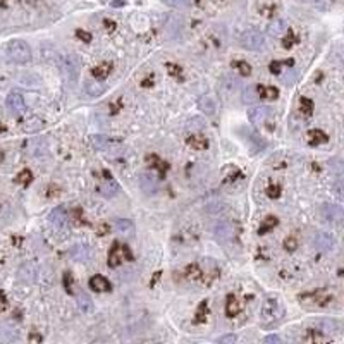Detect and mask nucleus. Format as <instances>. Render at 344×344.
Instances as JSON below:
<instances>
[{"instance_id": "nucleus-1", "label": "nucleus", "mask_w": 344, "mask_h": 344, "mask_svg": "<svg viewBox=\"0 0 344 344\" xmlns=\"http://www.w3.org/2000/svg\"><path fill=\"white\" fill-rule=\"evenodd\" d=\"M7 61L14 64H28L31 61V48L22 40H10L5 43Z\"/></svg>"}, {"instance_id": "nucleus-2", "label": "nucleus", "mask_w": 344, "mask_h": 344, "mask_svg": "<svg viewBox=\"0 0 344 344\" xmlns=\"http://www.w3.org/2000/svg\"><path fill=\"white\" fill-rule=\"evenodd\" d=\"M282 305L277 298H267L260 308V320L263 325H270L282 317Z\"/></svg>"}, {"instance_id": "nucleus-3", "label": "nucleus", "mask_w": 344, "mask_h": 344, "mask_svg": "<svg viewBox=\"0 0 344 344\" xmlns=\"http://www.w3.org/2000/svg\"><path fill=\"white\" fill-rule=\"evenodd\" d=\"M301 303L305 306H313V308H324V306H329L334 300L332 293H329L327 289H315L310 291V293H305L300 296Z\"/></svg>"}, {"instance_id": "nucleus-4", "label": "nucleus", "mask_w": 344, "mask_h": 344, "mask_svg": "<svg viewBox=\"0 0 344 344\" xmlns=\"http://www.w3.org/2000/svg\"><path fill=\"white\" fill-rule=\"evenodd\" d=\"M215 238L220 245L229 248L234 241H236V227L231 220H220L215 227Z\"/></svg>"}, {"instance_id": "nucleus-5", "label": "nucleus", "mask_w": 344, "mask_h": 344, "mask_svg": "<svg viewBox=\"0 0 344 344\" xmlns=\"http://www.w3.org/2000/svg\"><path fill=\"white\" fill-rule=\"evenodd\" d=\"M239 43H241V47L246 48V50L257 52V50H260V48H263L265 38L260 31H257V29H246L241 35V38H239Z\"/></svg>"}, {"instance_id": "nucleus-6", "label": "nucleus", "mask_w": 344, "mask_h": 344, "mask_svg": "<svg viewBox=\"0 0 344 344\" xmlns=\"http://www.w3.org/2000/svg\"><path fill=\"white\" fill-rule=\"evenodd\" d=\"M250 121L258 128H265L272 122V108L270 107H255L248 112Z\"/></svg>"}, {"instance_id": "nucleus-7", "label": "nucleus", "mask_w": 344, "mask_h": 344, "mask_svg": "<svg viewBox=\"0 0 344 344\" xmlns=\"http://www.w3.org/2000/svg\"><path fill=\"white\" fill-rule=\"evenodd\" d=\"M124 258L131 260L133 257H131L129 250L126 248V246H121V245H117V243H115L114 248L108 252V267H112V268L119 267V265L124 261Z\"/></svg>"}, {"instance_id": "nucleus-8", "label": "nucleus", "mask_w": 344, "mask_h": 344, "mask_svg": "<svg viewBox=\"0 0 344 344\" xmlns=\"http://www.w3.org/2000/svg\"><path fill=\"white\" fill-rule=\"evenodd\" d=\"M5 105L9 108L10 114L14 115H19L26 112V103H24V96L21 95L19 91H10L9 96L5 100Z\"/></svg>"}, {"instance_id": "nucleus-9", "label": "nucleus", "mask_w": 344, "mask_h": 344, "mask_svg": "<svg viewBox=\"0 0 344 344\" xmlns=\"http://www.w3.org/2000/svg\"><path fill=\"white\" fill-rule=\"evenodd\" d=\"M88 284H89V289L96 291V293H107V291L112 289L110 280H108L105 275H100V274L93 275Z\"/></svg>"}, {"instance_id": "nucleus-10", "label": "nucleus", "mask_w": 344, "mask_h": 344, "mask_svg": "<svg viewBox=\"0 0 344 344\" xmlns=\"http://www.w3.org/2000/svg\"><path fill=\"white\" fill-rule=\"evenodd\" d=\"M241 310H243V303H239V300L234 294H229L226 303V315L229 319H234V317H238L241 313Z\"/></svg>"}, {"instance_id": "nucleus-11", "label": "nucleus", "mask_w": 344, "mask_h": 344, "mask_svg": "<svg viewBox=\"0 0 344 344\" xmlns=\"http://www.w3.org/2000/svg\"><path fill=\"white\" fill-rule=\"evenodd\" d=\"M67 219H69V217H67V212H66V208H62V207L55 208L50 214V222L54 224L55 227H64Z\"/></svg>"}, {"instance_id": "nucleus-12", "label": "nucleus", "mask_w": 344, "mask_h": 344, "mask_svg": "<svg viewBox=\"0 0 344 344\" xmlns=\"http://www.w3.org/2000/svg\"><path fill=\"white\" fill-rule=\"evenodd\" d=\"M315 245L319 246L320 250H332V248H334V245H336V241H334V238H332L331 234L319 233L315 236Z\"/></svg>"}, {"instance_id": "nucleus-13", "label": "nucleus", "mask_w": 344, "mask_h": 344, "mask_svg": "<svg viewBox=\"0 0 344 344\" xmlns=\"http://www.w3.org/2000/svg\"><path fill=\"white\" fill-rule=\"evenodd\" d=\"M258 89V96L260 98H268V100H274L277 98L279 95V89L275 86H257Z\"/></svg>"}, {"instance_id": "nucleus-14", "label": "nucleus", "mask_w": 344, "mask_h": 344, "mask_svg": "<svg viewBox=\"0 0 344 344\" xmlns=\"http://www.w3.org/2000/svg\"><path fill=\"white\" fill-rule=\"evenodd\" d=\"M188 145L194 150H205V148H208V140L205 136H189Z\"/></svg>"}, {"instance_id": "nucleus-15", "label": "nucleus", "mask_w": 344, "mask_h": 344, "mask_svg": "<svg viewBox=\"0 0 344 344\" xmlns=\"http://www.w3.org/2000/svg\"><path fill=\"white\" fill-rule=\"evenodd\" d=\"M308 138H310V145H320L327 141V134L322 129H312L308 133Z\"/></svg>"}, {"instance_id": "nucleus-16", "label": "nucleus", "mask_w": 344, "mask_h": 344, "mask_svg": "<svg viewBox=\"0 0 344 344\" xmlns=\"http://www.w3.org/2000/svg\"><path fill=\"white\" fill-rule=\"evenodd\" d=\"M117 229L119 233L126 234V236H133L134 234V224L131 220H117Z\"/></svg>"}, {"instance_id": "nucleus-17", "label": "nucleus", "mask_w": 344, "mask_h": 344, "mask_svg": "<svg viewBox=\"0 0 344 344\" xmlns=\"http://www.w3.org/2000/svg\"><path fill=\"white\" fill-rule=\"evenodd\" d=\"M186 274H188V279L191 280H200L201 275H203V272H201V267L198 263H193V265H188V268H186Z\"/></svg>"}, {"instance_id": "nucleus-18", "label": "nucleus", "mask_w": 344, "mask_h": 344, "mask_svg": "<svg viewBox=\"0 0 344 344\" xmlns=\"http://www.w3.org/2000/svg\"><path fill=\"white\" fill-rule=\"evenodd\" d=\"M110 71H112L110 66H108V64H102V66L95 67L91 73H93V76H95L96 80H107V76L110 74Z\"/></svg>"}, {"instance_id": "nucleus-19", "label": "nucleus", "mask_w": 344, "mask_h": 344, "mask_svg": "<svg viewBox=\"0 0 344 344\" xmlns=\"http://www.w3.org/2000/svg\"><path fill=\"white\" fill-rule=\"evenodd\" d=\"M207 312H208V303H207V301H201L200 306H198V312H196V319H194V324L205 322V317H207Z\"/></svg>"}, {"instance_id": "nucleus-20", "label": "nucleus", "mask_w": 344, "mask_h": 344, "mask_svg": "<svg viewBox=\"0 0 344 344\" xmlns=\"http://www.w3.org/2000/svg\"><path fill=\"white\" fill-rule=\"evenodd\" d=\"M275 226H277V219H275V217H267V219H265V222H263V226L260 227V231H258V233L267 234L268 231L274 229Z\"/></svg>"}, {"instance_id": "nucleus-21", "label": "nucleus", "mask_w": 344, "mask_h": 344, "mask_svg": "<svg viewBox=\"0 0 344 344\" xmlns=\"http://www.w3.org/2000/svg\"><path fill=\"white\" fill-rule=\"evenodd\" d=\"M200 107H201V110H205V112H208V114H214L215 112V105H214V102H212V98H208V96H203V98H200Z\"/></svg>"}, {"instance_id": "nucleus-22", "label": "nucleus", "mask_w": 344, "mask_h": 344, "mask_svg": "<svg viewBox=\"0 0 344 344\" xmlns=\"http://www.w3.org/2000/svg\"><path fill=\"white\" fill-rule=\"evenodd\" d=\"M300 105H301V112L305 115H312V110H313V102L306 96H303L300 100Z\"/></svg>"}, {"instance_id": "nucleus-23", "label": "nucleus", "mask_w": 344, "mask_h": 344, "mask_svg": "<svg viewBox=\"0 0 344 344\" xmlns=\"http://www.w3.org/2000/svg\"><path fill=\"white\" fill-rule=\"evenodd\" d=\"M268 31H270V35H274V36H279L280 33H284L286 31V24H284V21H277V22H274V24L270 26V29H268Z\"/></svg>"}, {"instance_id": "nucleus-24", "label": "nucleus", "mask_w": 344, "mask_h": 344, "mask_svg": "<svg viewBox=\"0 0 344 344\" xmlns=\"http://www.w3.org/2000/svg\"><path fill=\"white\" fill-rule=\"evenodd\" d=\"M245 95H246V96H245V100H246V102H250V103L255 102V100L260 98V96H258V89H257V86H250V88L245 91Z\"/></svg>"}, {"instance_id": "nucleus-25", "label": "nucleus", "mask_w": 344, "mask_h": 344, "mask_svg": "<svg viewBox=\"0 0 344 344\" xmlns=\"http://www.w3.org/2000/svg\"><path fill=\"white\" fill-rule=\"evenodd\" d=\"M31 172H29L28 169H24V171H21L19 174H17V177H16V181L17 182H21V184H29L31 182Z\"/></svg>"}, {"instance_id": "nucleus-26", "label": "nucleus", "mask_w": 344, "mask_h": 344, "mask_svg": "<svg viewBox=\"0 0 344 344\" xmlns=\"http://www.w3.org/2000/svg\"><path fill=\"white\" fill-rule=\"evenodd\" d=\"M233 67H239V73L243 74V76H248L250 73H252V67H250V64H246V62H243V61H236V62H233Z\"/></svg>"}, {"instance_id": "nucleus-27", "label": "nucleus", "mask_w": 344, "mask_h": 344, "mask_svg": "<svg viewBox=\"0 0 344 344\" xmlns=\"http://www.w3.org/2000/svg\"><path fill=\"white\" fill-rule=\"evenodd\" d=\"M303 339H305V341H308V343H319V341H325V338H324V336H319V334H315V331H308V334H305V336H303Z\"/></svg>"}, {"instance_id": "nucleus-28", "label": "nucleus", "mask_w": 344, "mask_h": 344, "mask_svg": "<svg viewBox=\"0 0 344 344\" xmlns=\"http://www.w3.org/2000/svg\"><path fill=\"white\" fill-rule=\"evenodd\" d=\"M167 3L174 7H189L191 5V0H166Z\"/></svg>"}, {"instance_id": "nucleus-29", "label": "nucleus", "mask_w": 344, "mask_h": 344, "mask_svg": "<svg viewBox=\"0 0 344 344\" xmlns=\"http://www.w3.org/2000/svg\"><path fill=\"white\" fill-rule=\"evenodd\" d=\"M80 306L83 310H89V308H91V300H89L86 294H81V296H80Z\"/></svg>"}, {"instance_id": "nucleus-30", "label": "nucleus", "mask_w": 344, "mask_h": 344, "mask_svg": "<svg viewBox=\"0 0 344 344\" xmlns=\"http://www.w3.org/2000/svg\"><path fill=\"white\" fill-rule=\"evenodd\" d=\"M296 245H298V243H296V238H294V236L287 238L286 241H284V246H286V250H294V248H296Z\"/></svg>"}, {"instance_id": "nucleus-31", "label": "nucleus", "mask_w": 344, "mask_h": 344, "mask_svg": "<svg viewBox=\"0 0 344 344\" xmlns=\"http://www.w3.org/2000/svg\"><path fill=\"white\" fill-rule=\"evenodd\" d=\"M267 191H268V196H270V198H275V196H279L280 188H279V186H270V188H268Z\"/></svg>"}, {"instance_id": "nucleus-32", "label": "nucleus", "mask_w": 344, "mask_h": 344, "mask_svg": "<svg viewBox=\"0 0 344 344\" xmlns=\"http://www.w3.org/2000/svg\"><path fill=\"white\" fill-rule=\"evenodd\" d=\"M236 341V336H224L220 338V343H234Z\"/></svg>"}, {"instance_id": "nucleus-33", "label": "nucleus", "mask_w": 344, "mask_h": 344, "mask_svg": "<svg viewBox=\"0 0 344 344\" xmlns=\"http://www.w3.org/2000/svg\"><path fill=\"white\" fill-rule=\"evenodd\" d=\"M5 308H7V300L3 298V294H0V313H2Z\"/></svg>"}, {"instance_id": "nucleus-34", "label": "nucleus", "mask_w": 344, "mask_h": 344, "mask_svg": "<svg viewBox=\"0 0 344 344\" xmlns=\"http://www.w3.org/2000/svg\"><path fill=\"white\" fill-rule=\"evenodd\" d=\"M265 343H280V338L279 336H268V338H265Z\"/></svg>"}]
</instances>
